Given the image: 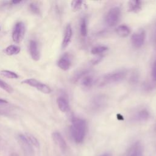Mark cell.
<instances>
[{
    "instance_id": "1",
    "label": "cell",
    "mask_w": 156,
    "mask_h": 156,
    "mask_svg": "<svg viewBox=\"0 0 156 156\" xmlns=\"http://www.w3.org/2000/svg\"><path fill=\"white\" fill-rule=\"evenodd\" d=\"M71 133L74 141L77 143H81L85 136L87 131V123L83 119L73 117L71 119Z\"/></svg>"
},
{
    "instance_id": "2",
    "label": "cell",
    "mask_w": 156,
    "mask_h": 156,
    "mask_svg": "<svg viewBox=\"0 0 156 156\" xmlns=\"http://www.w3.org/2000/svg\"><path fill=\"white\" fill-rule=\"evenodd\" d=\"M127 71L126 69H121L104 75L99 79L98 85L100 87L105 86L109 84L116 83L123 80L127 76Z\"/></svg>"
},
{
    "instance_id": "3",
    "label": "cell",
    "mask_w": 156,
    "mask_h": 156,
    "mask_svg": "<svg viewBox=\"0 0 156 156\" xmlns=\"http://www.w3.org/2000/svg\"><path fill=\"white\" fill-rule=\"evenodd\" d=\"M121 15V10L118 7L111 8L105 17V23L110 27L115 26L119 22Z\"/></svg>"
},
{
    "instance_id": "4",
    "label": "cell",
    "mask_w": 156,
    "mask_h": 156,
    "mask_svg": "<svg viewBox=\"0 0 156 156\" xmlns=\"http://www.w3.org/2000/svg\"><path fill=\"white\" fill-rule=\"evenodd\" d=\"M26 32V27L24 23L20 21L16 23L12 30V40L16 43H20L23 39Z\"/></svg>"
},
{
    "instance_id": "5",
    "label": "cell",
    "mask_w": 156,
    "mask_h": 156,
    "mask_svg": "<svg viewBox=\"0 0 156 156\" xmlns=\"http://www.w3.org/2000/svg\"><path fill=\"white\" fill-rule=\"evenodd\" d=\"M23 84L28 85L30 87H34L40 91L44 94H49L51 92V88L44 83H42L35 79H27L21 82Z\"/></svg>"
},
{
    "instance_id": "6",
    "label": "cell",
    "mask_w": 156,
    "mask_h": 156,
    "mask_svg": "<svg viewBox=\"0 0 156 156\" xmlns=\"http://www.w3.org/2000/svg\"><path fill=\"white\" fill-rule=\"evenodd\" d=\"M107 102V98L104 95L96 96L90 102V108L93 112L101 111L105 107Z\"/></svg>"
},
{
    "instance_id": "7",
    "label": "cell",
    "mask_w": 156,
    "mask_h": 156,
    "mask_svg": "<svg viewBox=\"0 0 156 156\" xmlns=\"http://www.w3.org/2000/svg\"><path fill=\"white\" fill-rule=\"evenodd\" d=\"M18 140L24 152L25 156H34V151L32 144L29 142L25 135L20 134L18 136Z\"/></svg>"
},
{
    "instance_id": "8",
    "label": "cell",
    "mask_w": 156,
    "mask_h": 156,
    "mask_svg": "<svg viewBox=\"0 0 156 156\" xmlns=\"http://www.w3.org/2000/svg\"><path fill=\"white\" fill-rule=\"evenodd\" d=\"M145 37L146 34L144 30L140 29L135 32L131 37V41L133 46L135 48H141L144 44Z\"/></svg>"
},
{
    "instance_id": "9",
    "label": "cell",
    "mask_w": 156,
    "mask_h": 156,
    "mask_svg": "<svg viewBox=\"0 0 156 156\" xmlns=\"http://www.w3.org/2000/svg\"><path fill=\"white\" fill-rule=\"evenodd\" d=\"M124 156H143V147L140 141L133 143L127 150Z\"/></svg>"
},
{
    "instance_id": "10",
    "label": "cell",
    "mask_w": 156,
    "mask_h": 156,
    "mask_svg": "<svg viewBox=\"0 0 156 156\" xmlns=\"http://www.w3.org/2000/svg\"><path fill=\"white\" fill-rule=\"evenodd\" d=\"M71 65L70 56L68 53L63 54L58 60L57 66L62 70L66 71L69 69Z\"/></svg>"
},
{
    "instance_id": "11",
    "label": "cell",
    "mask_w": 156,
    "mask_h": 156,
    "mask_svg": "<svg viewBox=\"0 0 156 156\" xmlns=\"http://www.w3.org/2000/svg\"><path fill=\"white\" fill-rule=\"evenodd\" d=\"M29 49L32 58L35 61H38L40 59V55L38 48V44L36 41L31 40L29 44Z\"/></svg>"
},
{
    "instance_id": "12",
    "label": "cell",
    "mask_w": 156,
    "mask_h": 156,
    "mask_svg": "<svg viewBox=\"0 0 156 156\" xmlns=\"http://www.w3.org/2000/svg\"><path fill=\"white\" fill-rule=\"evenodd\" d=\"M52 137L60 149L63 152H65L67 149V144L62 135L58 132H54L52 133Z\"/></svg>"
},
{
    "instance_id": "13",
    "label": "cell",
    "mask_w": 156,
    "mask_h": 156,
    "mask_svg": "<svg viewBox=\"0 0 156 156\" xmlns=\"http://www.w3.org/2000/svg\"><path fill=\"white\" fill-rule=\"evenodd\" d=\"M73 35V30L70 24H68L65 28V33H64V36L62 43V46L63 49L66 48L68 44H69L71 38Z\"/></svg>"
},
{
    "instance_id": "14",
    "label": "cell",
    "mask_w": 156,
    "mask_h": 156,
    "mask_svg": "<svg viewBox=\"0 0 156 156\" xmlns=\"http://www.w3.org/2000/svg\"><path fill=\"white\" fill-rule=\"evenodd\" d=\"M150 116V113L146 108H143L138 111L135 115V118L136 120L139 121H147Z\"/></svg>"
},
{
    "instance_id": "15",
    "label": "cell",
    "mask_w": 156,
    "mask_h": 156,
    "mask_svg": "<svg viewBox=\"0 0 156 156\" xmlns=\"http://www.w3.org/2000/svg\"><path fill=\"white\" fill-rule=\"evenodd\" d=\"M57 104L58 108L62 112H66L69 110L68 100L64 96H60L57 99Z\"/></svg>"
},
{
    "instance_id": "16",
    "label": "cell",
    "mask_w": 156,
    "mask_h": 156,
    "mask_svg": "<svg viewBox=\"0 0 156 156\" xmlns=\"http://www.w3.org/2000/svg\"><path fill=\"white\" fill-rule=\"evenodd\" d=\"M141 9V2L140 1H130L128 3V10L137 13Z\"/></svg>"
},
{
    "instance_id": "17",
    "label": "cell",
    "mask_w": 156,
    "mask_h": 156,
    "mask_svg": "<svg viewBox=\"0 0 156 156\" xmlns=\"http://www.w3.org/2000/svg\"><path fill=\"white\" fill-rule=\"evenodd\" d=\"M94 79L91 75L88 74L83 76L80 79V83L85 88H89L93 84Z\"/></svg>"
},
{
    "instance_id": "18",
    "label": "cell",
    "mask_w": 156,
    "mask_h": 156,
    "mask_svg": "<svg viewBox=\"0 0 156 156\" xmlns=\"http://www.w3.org/2000/svg\"><path fill=\"white\" fill-rule=\"evenodd\" d=\"M20 51H21V49L18 46L12 44L5 48L4 51L5 54H6L8 55H16L19 54Z\"/></svg>"
},
{
    "instance_id": "19",
    "label": "cell",
    "mask_w": 156,
    "mask_h": 156,
    "mask_svg": "<svg viewBox=\"0 0 156 156\" xmlns=\"http://www.w3.org/2000/svg\"><path fill=\"white\" fill-rule=\"evenodd\" d=\"M116 32L119 37H126L130 34V29L126 25H121L116 29Z\"/></svg>"
},
{
    "instance_id": "20",
    "label": "cell",
    "mask_w": 156,
    "mask_h": 156,
    "mask_svg": "<svg viewBox=\"0 0 156 156\" xmlns=\"http://www.w3.org/2000/svg\"><path fill=\"white\" fill-rule=\"evenodd\" d=\"M80 33L83 37H85L87 34V21L85 18H83L81 20L80 24Z\"/></svg>"
},
{
    "instance_id": "21",
    "label": "cell",
    "mask_w": 156,
    "mask_h": 156,
    "mask_svg": "<svg viewBox=\"0 0 156 156\" xmlns=\"http://www.w3.org/2000/svg\"><path fill=\"white\" fill-rule=\"evenodd\" d=\"M0 74L2 76L9 79H18L19 77V76L16 73L9 70H1Z\"/></svg>"
},
{
    "instance_id": "22",
    "label": "cell",
    "mask_w": 156,
    "mask_h": 156,
    "mask_svg": "<svg viewBox=\"0 0 156 156\" xmlns=\"http://www.w3.org/2000/svg\"><path fill=\"white\" fill-rule=\"evenodd\" d=\"M108 48L104 46H98L92 48L91 52L94 55H100L106 51Z\"/></svg>"
},
{
    "instance_id": "23",
    "label": "cell",
    "mask_w": 156,
    "mask_h": 156,
    "mask_svg": "<svg viewBox=\"0 0 156 156\" xmlns=\"http://www.w3.org/2000/svg\"><path fill=\"white\" fill-rule=\"evenodd\" d=\"M26 137L27 138V140L29 141V142L33 146H34L35 147L38 148L40 147V143H39V141H38V140L34 136H33L31 134H29V133H27L25 135Z\"/></svg>"
},
{
    "instance_id": "24",
    "label": "cell",
    "mask_w": 156,
    "mask_h": 156,
    "mask_svg": "<svg viewBox=\"0 0 156 156\" xmlns=\"http://www.w3.org/2000/svg\"><path fill=\"white\" fill-rule=\"evenodd\" d=\"M0 88L9 93H12L13 91V88L7 83H6L5 82L3 81L1 79H0Z\"/></svg>"
},
{
    "instance_id": "25",
    "label": "cell",
    "mask_w": 156,
    "mask_h": 156,
    "mask_svg": "<svg viewBox=\"0 0 156 156\" xmlns=\"http://www.w3.org/2000/svg\"><path fill=\"white\" fill-rule=\"evenodd\" d=\"M83 2L82 1H73L71 2V7L74 10H79L81 9Z\"/></svg>"
},
{
    "instance_id": "26",
    "label": "cell",
    "mask_w": 156,
    "mask_h": 156,
    "mask_svg": "<svg viewBox=\"0 0 156 156\" xmlns=\"http://www.w3.org/2000/svg\"><path fill=\"white\" fill-rule=\"evenodd\" d=\"M29 9L30 11L36 15H39L40 13V8L38 7V5L35 4V3H31L29 5Z\"/></svg>"
},
{
    "instance_id": "27",
    "label": "cell",
    "mask_w": 156,
    "mask_h": 156,
    "mask_svg": "<svg viewBox=\"0 0 156 156\" xmlns=\"http://www.w3.org/2000/svg\"><path fill=\"white\" fill-rule=\"evenodd\" d=\"M151 76L152 78L154 81H156V61L154 62L152 68V72H151Z\"/></svg>"
},
{
    "instance_id": "28",
    "label": "cell",
    "mask_w": 156,
    "mask_h": 156,
    "mask_svg": "<svg viewBox=\"0 0 156 156\" xmlns=\"http://www.w3.org/2000/svg\"><path fill=\"white\" fill-rule=\"evenodd\" d=\"M154 44L156 49V29H155V32L154 34Z\"/></svg>"
},
{
    "instance_id": "29",
    "label": "cell",
    "mask_w": 156,
    "mask_h": 156,
    "mask_svg": "<svg viewBox=\"0 0 156 156\" xmlns=\"http://www.w3.org/2000/svg\"><path fill=\"white\" fill-rule=\"evenodd\" d=\"M12 4H20V3H21V2H23V1H12L11 2H10Z\"/></svg>"
},
{
    "instance_id": "30",
    "label": "cell",
    "mask_w": 156,
    "mask_h": 156,
    "mask_svg": "<svg viewBox=\"0 0 156 156\" xmlns=\"http://www.w3.org/2000/svg\"><path fill=\"white\" fill-rule=\"evenodd\" d=\"M8 102L7 101L2 99H0V104H7Z\"/></svg>"
},
{
    "instance_id": "31",
    "label": "cell",
    "mask_w": 156,
    "mask_h": 156,
    "mask_svg": "<svg viewBox=\"0 0 156 156\" xmlns=\"http://www.w3.org/2000/svg\"><path fill=\"white\" fill-rule=\"evenodd\" d=\"M101 156H112V154H110V153H105V154H102V155H101Z\"/></svg>"
},
{
    "instance_id": "32",
    "label": "cell",
    "mask_w": 156,
    "mask_h": 156,
    "mask_svg": "<svg viewBox=\"0 0 156 156\" xmlns=\"http://www.w3.org/2000/svg\"><path fill=\"white\" fill-rule=\"evenodd\" d=\"M154 130H155V132H156V123H155V125L154 127Z\"/></svg>"
},
{
    "instance_id": "33",
    "label": "cell",
    "mask_w": 156,
    "mask_h": 156,
    "mask_svg": "<svg viewBox=\"0 0 156 156\" xmlns=\"http://www.w3.org/2000/svg\"><path fill=\"white\" fill-rule=\"evenodd\" d=\"M0 30H1V27H0Z\"/></svg>"
}]
</instances>
